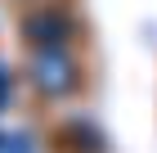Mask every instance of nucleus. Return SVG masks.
Returning a JSON list of instances; mask_svg holds the SVG:
<instances>
[{
  "mask_svg": "<svg viewBox=\"0 0 157 153\" xmlns=\"http://www.w3.org/2000/svg\"><path fill=\"white\" fill-rule=\"evenodd\" d=\"M32 81L45 95H63V90L76 86V68H72V59H63L59 45H49V50H40L36 59H32Z\"/></svg>",
  "mask_w": 157,
  "mask_h": 153,
  "instance_id": "f257e3e1",
  "label": "nucleus"
},
{
  "mask_svg": "<svg viewBox=\"0 0 157 153\" xmlns=\"http://www.w3.org/2000/svg\"><path fill=\"white\" fill-rule=\"evenodd\" d=\"M23 32L32 36V41H40V45H59L63 36L72 32V23H67V18H63V14H54V9H40V14H32V18H27L23 23Z\"/></svg>",
  "mask_w": 157,
  "mask_h": 153,
  "instance_id": "f03ea898",
  "label": "nucleus"
}]
</instances>
